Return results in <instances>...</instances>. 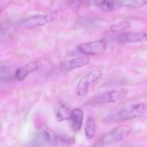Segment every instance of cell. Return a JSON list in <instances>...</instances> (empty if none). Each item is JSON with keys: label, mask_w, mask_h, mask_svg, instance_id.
Returning <instances> with one entry per match:
<instances>
[{"label": "cell", "mask_w": 147, "mask_h": 147, "mask_svg": "<svg viewBox=\"0 0 147 147\" xmlns=\"http://www.w3.org/2000/svg\"><path fill=\"white\" fill-rule=\"evenodd\" d=\"M130 27V24L128 22L123 21L117 25L112 26L111 28V30L113 32H121L129 28Z\"/></svg>", "instance_id": "9a60e30c"}, {"label": "cell", "mask_w": 147, "mask_h": 147, "mask_svg": "<svg viewBox=\"0 0 147 147\" xmlns=\"http://www.w3.org/2000/svg\"><path fill=\"white\" fill-rule=\"evenodd\" d=\"M106 47V40L101 39L80 45L78 49L80 52L85 55L95 56L103 53Z\"/></svg>", "instance_id": "3957f363"}, {"label": "cell", "mask_w": 147, "mask_h": 147, "mask_svg": "<svg viewBox=\"0 0 147 147\" xmlns=\"http://www.w3.org/2000/svg\"><path fill=\"white\" fill-rule=\"evenodd\" d=\"M127 95L124 90H112L104 92L96 98L95 102L99 104H107L114 102L125 98Z\"/></svg>", "instance_id": "8992f818"}, {"label": "cell", "mask_w": 147, "mask_h": 147, "mask_svg": "<svg viewBox=\"0 0 147 147\" xmlns=\"http://www.w3.org/2000/svg\"><path fill=\"white\" fill-rule=\"evenodd\" d=\"M57 137L58 139H59L62 142L66 144H72L74 143L75 141V140L73 137H71L61 135Z\"/></svg>", "instance_id": "e0dca14e"}, {"label": "cell", "mask_w": 147, "mask_h": 147, "mask_svg": "<svg viewBox=\"0 0 147 147\" xmlns=\"http://www.w3.org/2000/svg\"><path fill=\"white\" fill-rule=\"evenodd\" d=\"M117 40L121 43H140L147 40V34L143 32L124 33L118 35Z\"/></svg>", "instance_id": "52a82bcc"}, {"label": "cell", "mask_w": 147, "mask_h": 147, "mask_svg": "<svg viewBox=\"0 0 147 147\" xmlns=\"http://www.w3.org/2000/svg\"><path fill=\"white\" fill-rule=\"evenodd\" d=\"M102 71L100 70H94L83 77L79 81L76 89L77 94L79 96H85L88 91L90 84L100 78Z\"/></svg>", "instance_id": "5b68a950"}, {"label": "cell", "mask_w": 147, "mask_h": 147, "mask_svg": "<svg viewBox=\"0 0 147 147\" xmlns=\"http://www.w3.org/2000/svg\"><path fill=\"white\" fill-rule=\"evenodd\" d=\"M47 139L45 130L36 134L29 142L28 147H40L46 142Z\"/></svg>", "instance_id": "4fadbf2b"}, {"label": "cell", "mask_w": 147, "mask_h": 147, "mask_svg": "<svg viewBox=\"0 0 147 147\" xmlns=\"http://www.w3.org/2000/svg\"><path fill=\"white\" fill-rule=\"evenodd\" d=\"M131 131L129 127L121 125L115 128L102 140L103 144H110L119 142L127 138Z\"/></svg>", "instance_id": "277c9868"}, {"label": "cell", "mask_w": 147, "mask_h": 147, "mask_svg": "<svg viewBox=\"0 0 147 147\" xmlns=\"http://www.w3.org/2000/svg\"><path fill=\"white\" fill-rule=\"evenodd\" d=\"M2 124L1 122L0 121V135H1V133L2 131Z\"/></svg>", "instance_id": "ac0fdd59"}, {"label": "cell", "mask_w": 147, "mask_h": 147, "mask_svg": "<svg viewBox=\"0 0 147 147\" xmlns=\"http://www.w3.org/2000/svg\"><path fill=\"white\" fill-rule=\"evenodd\" d=\"M90 62L89 58L86 57H79L67 62L65 67L68 70H73L85 66Z\"/></svg>", "instance_id": "7c38bea8"}, {"label": "cell", "mask_w": 147, "mask_h": 147, "mask_svg": "<svg viewBox=\"0 0 147 147\" xmlns=\"http://www.w3.org/2000/svg\"><path fill=\"white\" fill-rule=\"evenodd\" d=\"M47 142L53 145H56L57 142L58 137L57 135L51 130H45Z\"/></svg>", "instance_id": "2e32d148"}, {"label": "cell", "mask_w": 147, "mask_h": 147, "mask_svg": "<svg viewBox=\"0 0 147 147\" xmlns=\"http://www.w3.org/2000/svg\"><path fill=\"white\" fill-rule=\"evenodd\" d=\"M146 109L143 104L134 103L119 108L108 115L107 119L113 121H127L142 116Z\"/></svg>", "instance_id": "6da1fadb"}, {"label": "cell", "mask_w": 147, "mask_h": 147, "mask_svg": "<svg viewBox=\"0 0 147 147\" xmlns=\"http://www.w3.org/2000/svg\"><path fill=\"white\" fill-rule=\"evenodd\" d=\"M115 9L120 7H128L133 9L142 7L147 3V0H113Z\"/></svg>", "instance_id": "ba28073f"}, {"label": "cell", "mask_w": 147, "mask_h": 147, "mask_svg": "<svg viewBox=\"0 0 147 147\" xmlns=\"http://www.w3.org/2000/svg\"><path fill=\"white\" fill-rule=\"evenodd\" d=\"M83 117V112L80 109H76L72 111L71 120L72 121V127L74 131H79L81 129Z\"/></svg>", "instance_id": "8fae6325"}, {"label": "cell", "mask_w": 147, "mask_h": 147, "mask_svg": "<svg viewBox=\"0 0 147 147\" xmlns=\"http://www.w3.org/2000/svg\"><path fill=\"white\" fill-rule=\"evenodd\" d=\"M54 113L57 121H63L71 120L72 111L66 105L59 104L55 107Z\"/></svg>", "instance_id": "9c48e42d"}, {"label": "cell", "mask_w": 147, "mask_h": 147, "mask_svg": "<svg viewBox=\"0 0 147 147\" xmlns=\"http://www.w3.org/2000/svg\"><path fill=\"white\" fill-rule=\"evenodd\" d=\"M85 135L89 139L93 138L96 133V124L94 119L92 117L87 118L85 129Z\"/></svg>", "instance_id": "5bb4252c"}, {"label": "cell", "mask_w": 147, "mask_h": 147, "mask_svg": "<svg viewBox=\"0 0 147 147\" xmlns=\"http://www.w3.org/2000/svg\"><path fill=\"white\" fill-rule=\"evenodd\" d=\"M38 68V64L35 62L28 63L16 70V77L18 80L22 81L26 78L28 74L36 70Z\"/></svg>", "instance_id": "30bf717a"}, {"label": "cell", "mask_w": 147, "mask_h": 147, "mask_svg": "<svg viewBox=\"0 0 147 147\" xmlns=\"http://www.w3.org/2000/svg\"><path fill=\"white\" fill-rule=\"evenodd\" d=\"M58 16L57 11L45 15H40L28 17L20 22L21 26L25 28H34L44 26L50 23L57 19Z\"/></svg>", "instance_id": "7a4b0ae2"}]
</instances>
